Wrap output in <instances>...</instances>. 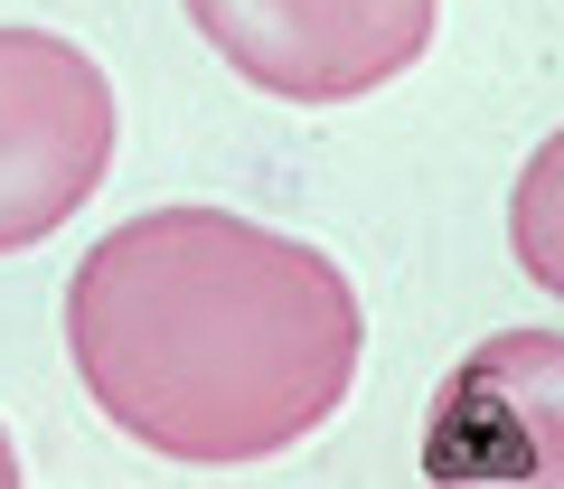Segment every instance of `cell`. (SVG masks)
Masks as SVG:
<instances>
[{
    "label": "cell",
    "instance_id": "6da1fadb",
    "mask_svg": "<svg viewBox=\"0 0 564 489\" xmlns=\"http://www.w3.org/2000/svg\"><path fill=\"white\" fill-rule=\"evenodd\" d=\"M66 358L141 452L236 470L311 443L348 405L367 311L311 236L236 207H151L66 273Z\"/></svg>",
    "mask_w": 564,
    "mask_h": 489
},
{
    "label": "cell",
    "instance_id": "7a4b0ae2",
    "mask_svg": "<svg viewBox=\"0 0 564 489\" xmlns=\"http://www.w3.org/2000/svg\"><path fill=\"white\" fill-rule=\"evenodd\" d=\"M122 142L113 76L57 29L0 20V254L57 236Z\"/></svg>",
    "mask_w": 564,
    "mask_h": 489
},
{
    "label": "cell",
    "instance_id": "3957f363",
    "mask_svg": "<svg viewBox=\"0 0 564 489\" xmlns=\"http://www.w3.org/2000/svg\"><path fill=\"white\" fill-rule=\"evenodd\" d=\"M443 0H188L198 39L282 104H348L433 47Z\"/></svg>",
    "mask_w": 564,
    "mask_h": 489
},
{
    "label": "cell",
    "instance_id": "277c9868",
    "mask_svg": "<svg viewBox=\"0 0 564 489\" xmlns=\"http://www.w3.org/2000/svg\"><path fill=\"white\" fill-rule=\"evenodd\" d=\"M0 489H20V452H10V424H0Z\"/></svg>",
    "mask_w": 564,
    "mask_h": 489
}]
</instances>
